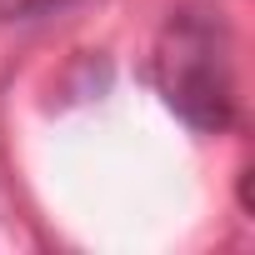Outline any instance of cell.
I'll return each mask as SVG.
<instances>
[{
  "label": "cell",
  "instance_id": "cell-1",
  "mask_svg": "<svg viewBox=\"0 0 255 255\" xmlns=\"http://www.w3.org/2000/svg\"><path fill=\"white\" fill-rule=\"evenodd\" d=\"M150 85L190 130H225L235 120L230 35L215 10H175L150 50Z\"/></svg>",
  "mask_w": 255,
  "mask_h": 255
},
{
  "label": "cell",
  "instance_id": "cell-2",
  "mask_svg": "<svg viewBox=\"0 0 255 255\" xmlns=\"http://www.w3.org/2000/svg\"><path fill=\"white\" fill-rule=\"evenodd\" d=\"M50 5H65V0H0V15L25 20V15H45Z\"/></svg>",
  "mask_w": 255,
  "mask_h": 255
}]
</instances>
